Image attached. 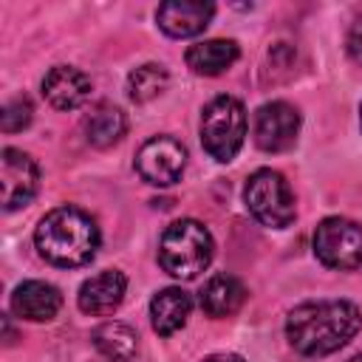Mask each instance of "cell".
<instances>
[{"instance_id": "cell-1", "label": "cell", "mask_w": 362, "mask_h": 362, "mask_svg": "<svg viewBox=\"0 0 362 362\" xmlns=\"http://www.w3.org/2000/svg\"><path fill=\"white\" fill-rule=\"evenodd\" d=\"M362 328V311L351 300L300 303L286 317V339L303 356H328Z\"/></svg>"}, {"instance_id": "cell-2", "label": "cell", "mask_w": 362, "mask_h": 362, "mask_svg": "<svg viewBox=\"0 0 362 362\" xmlns=\"http://www.w3.org/2000/svg\"><path fill=\"white\" fill-rule=\"evenodd\" d=\"M99 240L102 238L96 221L79 206H57L34 229V246L40 257L59 269L90 263Z\"/></svg>"}, {"instance_id": "cell-3", "label": "cell", "mask_w": 362, "mask_h": 362, "mask_svg": "<svg viewBox=\"0 0 362 362\" xmlns=\"http://www.w3.org/2000/svg\"><path fill=\"white\" fill-rule=\"evenodd\" d=\"M215 255L209 229L201 221L181 218L170 223L158 240V263L175 280H195Z\"/></svg>"}, {"instance_id": "cell-4", "label": "cell", "mask_w": 362, "mask_h": 362, "mask_svg": "<svg viewBox=\"0 0 362 362\" xmlns=\"http://www.w3.org/2000/svg\"><path fill=\"white\" fill-rule=\"evenodd\" d=\"M246 139V110L235 96H215L201 113V144L215 161H232Z\"/></svg>"}, {"instance_id": "cell-5", "label": "cell", "mask_w": 362, "mask_h": 362, "mask_svg": "<svg viewBox=\"0 0 362 362\" xmlns=\"http://www.w3.org/2000/svg\"><path fill=\"white\" fill-rule=\"evenodd\" d=\"M243 201L252 218L269 229H283L297 215V204H294V192L288 181L277 170H269V167L255 170L246 178Z\"/></svg>"}, {"instance_id": "cell-6", "label": "cell", "mask_w": 362, "mask_h": 362, "mask_svg": "<svg viewBox=\"0 0 362 362\" xmlns=\"http://www.w3.org/2000/svg\"><path fill=\"white\" fill-rule=\"evenodd\" d=\"M314 255L322 266L354 272L362 266V223L351 218H325L314 232Z\"/></svg>"}, {"instance_id": "cell-7", "label": "cell", "mask_w": 362, "mask_h": 362, "mask_svg": "<svg viewBox=\"0 0 362 362\" xmlns=\"http://www.w3.org/2000/svg\"><path fill=\"white\" fill-rule=\"evenodd\" d=\"M187 167V150L173 136H153L136 153V173L153 187H170Z\"/></svg>"}, {"instance_id": "cell-8", "label": "cell", "mask_w": 362, "mask_h": 362, "mask_svg": "<svg viewBox=\"0 0 362 362\" xmlns=\"http://www.w3.org/2000/svg\"><path fill=\"white\" fill-rule=\"evenodd\" d=\"M37 187H40L37 161L17 147H6L0 153V201H3V209L6 212L23 209L37 195Z\"/></svg>"}, {"instance_id": "cell-9", "label": "cell", "mask_w": 362, "mask_h": 362, "mask_svg": "<svg viewBox=\"0 0 362 362\" xmlns=\"http://www.w3.org/2000/svg\"><path fill=\"white\" fill-rule=\"evenodd\" d=\"M300 133V110L288 102H266L257 107L252 122L255 144L266 153H283L297 141Z\"/></svg>"}, {"instance_id": "cell-10", "label": "cell", "mask_w": 362, "mask_h": 362, "mask_svg": "<svg viewBox=\"0 0 362 362\" xmlns=\"http://www.w3.org/2000/svg\"><path fill=\"white\" fill-rule=\"evenodd\" d=\"M212 14H215L212 3H204V0H170V3H161L156 8V23L167 37L184 40V37L201 34L209 25Z\"/></svg>"}, {"instance_id": "cell-11", "label": "cell", "mask_w": 362, "mask_h": 362, "mask_svg": "<svg viewBox=\"0 0 362 362\" xmlns=\"http://www.w3.org/2000/svg\"><path fill=\"white\" fill-rule=\"evenodd\" d=\"M124 291H127V277L119 269H107V272L88 277L79 286L76 303L85 314L105 317V314H113L119 308V303L124 300Z\"/></svg>"}, {"instance_id": "cell-12", "label": "cell", "mask_w": 362, "mask_h": 362, "mask_svg": "<svg viewBox=\"0 0 362 362\" xmlns=\"http://www.w3.org/2000/svg\"><path fill=\"white\" fill-rule=\"evenodd\" d=\"M42 96L57 110H76L90 96V79L74 65H54L42 79Z\"/></svg>"}, {"instance_id": "cell-13", "label": "cell", "mask_w": 362, "mask_h": 362, "mask_svg": "<svg viewBox=\"0 0 362 362\" xmlns=\"http://www.w3.org/2000/svg\"><path fill=\"white\" fill-rule=\"evenodd\" d=\"M62 308V294L45 280H25L11 294V311L28 322H48Z\"/></svg>"}, {"instance_id": "cell-14", "label": "cell", "mask_w": 362, "mask_h": 362, "mask_svg": "<svg viewBox=\"0 0 362 362\" xmlns=\"http://www.w3.org/2000/svg\"><path fill=\"white\" fill-rule=\"evenodd\" d=\"M189 311H192V297L184 288H178V286L161 288L150 300V322H153V331L161 334V337H173L175 331H181L187 325Z\"/></svg>"}, {"instance_id": "cell-15", "label": "cell", "mask_w": 362, "mask_h": 362, "mask_svg": "<svg viewBox=\"0 0 362 362\" xmlns=\"http://www.w3.org/2000/svg\"><path fill=\"white\" fill-rule=\"evenodd\" d=\"M198 300H201V308H204L206 317L223 320V317H232L235 311H240V305L246 300V288L232 274H212L204 283Z\"/></svg>"}, {"instance_id": "cell-16", "label": "cell", "mask_w": 362, "mask_h": 362, "mask_svg": "<svg viewBox=\"0 0 362 362\" xmlns=\"http://www.w3.org/2000/svg\"><path fill=\"white\" fill-rule=\"evenodd\" d=\"M238 42L235 40H204L187 48V65L198 76H218L238 59Z\"/></svg>"}, {"instance_id": "cell-17", "label": "cell", "mask_w": 362, "mask_h": 362, "mask_svg": "<svg viewBox=\"0 0 362 362\" xmlns=\"http://www.w3.org/2000/svg\"><path fill=\"white\" fill-rule=\"evenodd\" d=\"M82 130H85L88 144L105 150V147H113V144L127 133V119H124V113H122L116 105L99 102V105L82 119Z\"/></svg>"}, {"instance_id": "cell-18", "label": "cell", "mask_w": 362, "mask_h": 362, "mask_svg": "<svg viewBox=\"0 0 362 362\" xmlns=\"http://www.w3.org/2000/svg\"><path fill=\"white\" fill-rule=\"evenodd\" d=\"M90 339H93V348L110 362H130L136 356V348H139L136 331L127 322H116V320L93 328Z\"/></svg>"}, {"instance_id": "cell-19", "label": "cell", "mask_w": 362, "mask_h": 362, "mask_svg": "<svg viewBox=\"0 0 362 362\" xmlns=\"http://www.w3.org/2000/svg\"><path fill=\"white\" fill-rule=\"evenodd\" d=\"M167 82H170V76H167V68L164 65L144 62L136 71H130V76H127V93H130L133 102H150L158 93H164Z\"/></svg>"}, {"instance_id": "cell-20", "label": "cell", "mask_w": 362, "mask_h": 362, "mask_svg": "<svg viewBox=\"0 0 362 362\" xmlns=\"http://www.w3.org/2000/svg\"><path fill=\"white\" fill-rule=\"evenodd\" d=\"M31 119H34L31 102H28L25 96H17V99L6 102V107H3V113H0V127H3L6 133H17V130L28 127Z\"/></svg>"}, {"instance_id": "cell-21", "label": "cell", "mask_w": 362, "mask_h": 362, "mask_svg": "<svg viewBox=\"0 0 362 362\" xmlns=\"http://www.w3.org/2000/svg\"><path fill=\"white\" fill-rule=\"evenodd\" d=\"M345 48H348V57L362 65V17L348 28V40H345Z\"/></svg>"}, {"instance_id": "cell-22", "label": "cell", "mask_w": 362, "mask_h": 362, "mask_svg": "<svg viewBox=\"0 0 362 362\" xmlns=\"http://www.w3.org/2000/svg\"><path fill=\"white\" fill-rule=\"evenodd\" d=\"M201 362H246L240 354H209L206 359H201Z\"/></svg>"}, {"instance_id": "cell-23", "label": "cell", "mask_w": 362, "mask_h": 362, "mask_svg": "<svg viewBox=\"0 0 362 362\" xmlns=\"http://www.w3.org/2000/svg\"><path fill=\"white\" fill-rule=\"evenodd\" d=\"M351 362H362V354H356V356H354V359H351Z\"/></svg>"}, {"instance_id": "cell-24", "label": "cell", "mask_w": 362, "mask_h": 362, "mask_svg": "<svg viewBox=\"0 0 362 362\" xmlns=\"http://www.w3.org/2000/svg\"><path fill=\"white\" fill-rule=\"evenodd\" d=\"M359 124H362V107H359Z\"/></svg>"}]
</instances>
